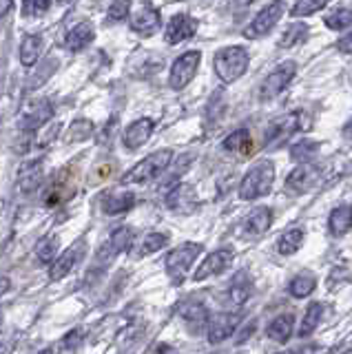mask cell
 I'll return each mask as SVG.
<instances>
[{
  "instance_id": "cell-17",
  "label": "cell",
  "mask_w": 352,
  "mask_h": 354,
  "mask_svg": "<svg viewBox=\"0 0 352 354\" xmlns=\"http://www.w3.org/2000/svg\"><path fill=\"white\" fill-rule=\"evenodd\" d=\"M197 31V20L189 14H175L169 25L167 31H164V40L169 44H180L184 40L193 38V33Z\"/></svg>"
},
{
  "instance_id": "cell-34",
  "label": "cell",
  "mask_w": 352,
  "mask_h": 354,
  "mask_svg": "<svg viewBox=\"0 0 352 354\" xmlns=\"http://www.w3.org/2000/svg\"><path fill=\"white\" fill-rule=\"evenodd\" d=\"M308 38V25L306 22H297V25H290L288 29H286V33L279 38V47L284 49H290V47H295V44H299V42H304Z\"/></svg>"
},
{
  "instance_id": "cell-12",
  "label": "cell",
  "mask_w": 352,
  "mask_h": 354,
  "mask_svg": "<svg viewBox=\"0 0 352 354\" xmlns=\"http://www.w3.org/2000/svg\"><path fill=\"white\" fill-rule=\"evenodd\" d=\"M129 25L140 36H153V31L160 29V11L149 3L136 5V9L129 16Z\"/></svg>"
},
{
  "instance_id": "cell-14",
  "label": "cell",
  "mask_w": 352,
  "mask_h": 354,
  "mask_svg": "<svg viewBox=\"0 0 352 354\" xmlns=\"http://www.w3.org/2000/svg\"><path fill=\"white\" fill-rule=\"evenodd\" d=\"M180 317L189 328V332L193 337L202 335V332H208V324H211V315H208V310L204 304L200 301H189L180 308Z\"/></svg>"
},
{
  "instance_id": "cell-27",
  "label": "cell",
  "mask_w": 352,
  "mask_h": 354,
  "mask_svg": "<svg viewBox=\"0 0 352 354\" xmlns=\"http://www.w3.org/2000/svg\"><path fill=\"white\" fill-rule=\"evenodd\" d=\"M40 177H42V164L40 162H29V164H25L23 169H20V175H18L20 191H23V193H31L38 186Z\"/></svg>"
},
{
  "instance_id": "cell-21",
  "label": "cell",
  "mask_w": 352,
  "mask_h": 354,
  "mask_svg": "<svg viewBox=\"0 0 352 354\" xmlns=\"http://www.w3.org/2000/svg\"><path fill=\"white\" fill-rule=\"evenodd\" d=\"M270 224H272V210L270 208H257L244 219L241 232H244L246 237H259L270 228Z\"/></svg>"
},
{
  "instance_id": "cell-45",
  "label": "cell",
  "mask_w": 352,
  "mask_h": 354,
  "mask_svg": "<svg viewBox=\"0 0 352 354\" xmlns=\"http://www.w3.org/2000/svg\"><path fill=\"white\" fill-rule=\"evenodd\" d=\"M38 354H53V350H51V348H42Z\"/></svg>"
},
{
  "instance_id": "cell-19",
  "label": "cell",
  "mask_w": 352,
  "mask_h": 354,
  "mask_svg": "<svg viewBox=\"0 0 352 354\" xmlns=\"http://www.w3.org/2000/svg\"><path fill=\"white\" fill-rule=\"evenodd\" d=\"M80 257H82V241H78L75 243L73 248H69V250H64L60 257L51 263V268H49V279L51 281H60V279H64L73 268H75V263L80 261Z\"/></svg>"
},
{
  "instance_id": "cell-15",
  "label": "cell",
  "mask_w": 352,
  "mask_h": 354,
  "mask_svg": "<svg viewBox=\"0 0 352 354\" xmlns=\"http://www.w3.org/2000/svg\"><path fill=\"white\" fill-rule=\"evenodd\" d=\"M51 118H53V104L49 100H38V102H31L23 111V115H20V129L38 131L40 127H45Z\"/></svg>"
},
{
  "instance_id": "cell-18",
  "label": "cell",
  "mask_w": 352,
  "mask_h": 354,
  "mask_svg": "<svg viewBox=\"0 0 352 354\" xmlns=\"http://www.w3.org/2000/svg\"><path fill=\"white\" fill-rule=\"evenodd\" d=\"M153 129H156V124H153L151 118H140L136 122H131V124L127 127V131H124V138H122L124 147L129 151H136L140 147H145V144L149 142V138H151Z\"/></svg>"
},
{
  "instance_id": "cell-36",
  "label": "cell",
  "mask_w": 352,
  "mask_h": 354,
  "mask_svg": "<svg viewBox=\"0 0 352 354\" xmlns=\"http://www.w3.org/2000/svg\"><path fill=\"white\" fill-rule=\"evenodd\" d=\"M224 147L228 151H235V153H246L252 144H250V133L246 129H239L235 133H230V136L226 138Z\"/></svg>"
},
{
  "instance_id": "cell-7",
  "label": "cell",
  "mask_w": 352,
  "mask_h": 354,
  "mask_svg": "<svg viewBox=\"0 0 352 354\" xmlns=\"http://www.w3.org/2000/svg\"><path fill=\"white\" fill-rule=\"evenodd\" d=\"M239 326H241V315L239 313L228 310V313L215 315L211 319V324H208V332H206L208 341H211L213 346H219V343H224V341H228L230 337H233Z\"/></svg>"
},
{
  "instance_id": "cell-3",
  "label": "cell",
  "mask_w": 352,
  "mask_h": 354,
  "mask_svg": "<svg viewBox=\"0 0 352 354\" xmlns=\"http://www.w3.org/2000/svg\"><path fill=\"white\" fill-rule=\"evenodd\" d=\"M171 160H173V153L169 149L151 153L149 158H145L140 164H136L133 169L124 175V182L127 184H145V182L156 180V177H160L164 171L169 169Z\"/></svg>"
},
{
  "instance_id": "cell-11",
  "label": "cell",
  "mask_w": 352,
  "mask_h": 354,
  "mask_svg": "<svg viewBox=\"0 0 352 354\" xmlns=\"http://www.w3.org/2000/svg\"><path fill=\"white\" fill-rule=\"evenodd\" d=\"M131 241H133V232H131L129 226H120V228H115V230L111 232V237H109V241L100 248V252H98L95 263H98V266H106L111 259H115L120 252L129 250Z\"/></svg>"
},
{
  "instance_id": "cell-10",
  "label": "cell",
  "mask_w": 352,
  "mask_h": 354,
  "mask_svg": "<svg viewBox=\"0 0 352 354\" xmlns=\"http://www.w3.org/2000/svg\"><path fill=\"white\" fill-rule=\"evenodd\" d=\"M284 14V5L281 3H270L263 7L259 14L252 18V22L246 27V38H261L266 36L268 31H272V27L277 25L279 18Z\"/></svg>"
},
{
  "instance_id": "cell-35",
  "label": "cell",
  "mask_w": 352,
  "mask_h": 354,
  "mask_svg": "<svg viewBox=\"0 0 352 354\" xmlns=\"http://www.w3.org/2000/svg\"><path fill=\"white\" fill-rule=\"evenodd\" d=\"M82 341H84L82 330H80V328H75V330L69 332V335H64V337L60 339L56 352H58V354H78V350H80V346H82Z\"/></svg>"
},
{
  "instance_id": "cell-43",
  "label": "cell",
  "mask_w": 352,
  "mask_h": 354,
  "mask_svg": "<svg viewBox=\"0 0 352 354\" xmlns=\"http://www.w3.org/2000/svg\"><path fill=\"white\" fill-rule=\"evenodd\" d=\"M344 136H346L348 140H352V118L346 122V127H344Z\"/></svg>"
},
{
  "instance_id": "cell-42",
  "label": "cell",
  "mask_w": 352,
  "mask_h": 354,
  "mask_svg": "<svg viewBox=\"0 0 352 354\" xmlns=\"http://www.w3.org/2000/svg\"><path fill=\"white\" fill-rule=\"evenodd\" d=\"M12 7H14L12 0H0V18H3V16L7 14V11L12 9Z\"/></svg>"
},
{
  "instance_id": "cell-38",
  "label": "cell",
  "mask_w": 352,
  "mask_h": 354,
  "mask_svg": "<svg viewBox=\"0 0 352 354\" xmlns=\"http://www.w3.org/2000/svg\"><path fill=\"white\" fill-rule=\"evenodd\" d=\"M326 7V3L322 0H299L290 7V14L293 16H313L315 11H322Z\"/></svg>"
},
{
  "instance_id": "cell-20",
  "label": "cell",
  "mask_w": 352,
  "mask_h": 354,
  "mask_svg": "<svg viewBox=\"0 0 352 354\" xmlns=\"http://www.w3.org/2000/svg\"><path fill=\"white\" fill-rule=\"evenodd\" d=\"M304 120H306V115H302V113H290L281 120H275L266 131V144L293 136L295 131H299L304 127Z\"/></svg>"
},
{
  "instance_id": "cell-39",
  "label": "cell",
  "mask_w": 352,
  "mask_h": 354,
  "mask_svg": "<svg viewBox=\"0 0 352 354\" xmlns=\"http://www.w3.org/2000/svg\"><path fill=\"white\" fill-rule=\"evenodd\" d=\"M47 9H51L49 0H25V3H23V16H27V18L42 16Z\"/></svg>"
},
{
  "instance_id": "cell-23",
  "label": "cell",
  "mask_w": 352,
  "mask_h": 354,
  "mask_svg": "<svg viewBox=\"0 0 352 354\" xmlns=\"http://www.w3.org/2000/svg\"><path fill=\"white\" fill-rule=\"evenodd\" d=\"M95 38V31H93V25L91 22H80V25H75L73 29H69L67 33V47L69 51H82L86 44H91Z\"/></svg>"
},
{
  "instance_id": "cell-37",
  "label": "cell",
  "mask_w": 352,
  "mask_h": 354,
  "mask_svg": "<svg viewBox=\"0 0 352 354\" xmlns=\"http://www.w3.org/2000/svg\"><path fill=\"white\" fill-rule=\"evenodd\" d=\"M315 286L317 283H315V279L311 274H297L295 279L290 281V295L297 297V299H304L308 295H313Z\"/></svg>"
},
{
  "instance_id": "cell-25",
  "label": "cell",
  "mask_w": 352,
  "mask_h": 354,
  "mask_svg": "<svg viewBox=\"0 0 352 354\" xmlns=\"http://www.w3.org/2000/svg\"><path fill=\"white\" fill-rule=\"evenodd\" d=\"M293 328H295V317L293 315H279L275 317L270 324H268V337L277 343H286L293 335Z\"/></svg>"
},
{
  "instance_id": "cell-22",
  "label": "cell",
  "mask_w": 352,
  "mask_h": 354,
  "mask_svg": "<svg viewBox=\"0 0 352 354\" xmlns=\"http://www.w3.org/2000/svg\"><path fill=\"white\" fill-rule=\"evenodd\" d=\"M136 206V195L129 191H113L102 197V213L104 215H122Z\"/></svg>"
},
{
  "instance_id": "cell-24",
  "label": "cell",
  "mask_w": 352,
  "mask_h": 354,
  "mask_svg": "<svg viewBox=\"0 0 352 354\" xmlns=\"http://www.w3.org/2000/svg\"><path fill=\"white\" fill-rule=\"evenodd\" d=\"M328 226L333 235H346V232L352 228V206L350 204H341L337 206L333 213H330Z\"/></svg>"
},
{
  "instance_id": "cell-32",
  "label": "cell",
  "mask_w": 352,
  "mask_h": 354,
  "mask_svg": "<svg viewBox=\"0 0 352 354\" xmlns=\"http://www.w3.org/2000/svg\"><path fill=\"white\" fill-rule=\"evenodd\" d=\"M350 25H352V5L337 7L335 11H330V14L326 16V27L333 29V31L348 29Z\"/></svg>"
},
{
  "instance_id": "cell-2",
  "label": "cell",
  "mask_w": 352,
  "mask_h": 354,
  "mask_svg": "<svg viewBox=\"0 0 352 354\" xmlns=\"http://www.w3.org/2000/svg\"><path fill=\"white\" fill-rule=\"evenodd\" d=\"M275 184V164L272 162H259L244 175V180L239 184V197L244 202L250 199H259L270 193Z\"/></svg>"
},
{
  "instance_id": "cell-5",
  "label": "cell",
  "mask_w": 352,
  "mask_h": 354,
  "mask_svg": "<svg viewBox=\"0 0 352 354\" xmlns=\"http://www.w3.org/2000/svg\"><path fill=\"white\" fill-rule=\"evenodd\" d=\"M295 71H297V64L293 60L275 66V69L263 77V82L259 84V100L261 102H268V100H275L277 95H281L286 88H288V84L293 82Z\"/></svg>"
},
{
  "instance_id": "cell-30",
  "label": "cell",
  "mask_w": 352,
  "mask_h": 354,
  "mask_svg": "<svg viewBox=\"0 0 352 354\" xmlns=\"http://www.w3.org/2000/svg\"><path fill=\"white\" fill-rule=\"evenodd\" d=\"M322 317H324V308L322 304H311L306 308L304 313V319H302V326H299V337H308L313 335V332L317 330V326L322 324Z\"/></svg>"
},
{
  "instance_id": "cell-26",
  "label": "cell",
  "mask_w": 352,
  "mask_h": 354,
  "mask_svg": "<svg viewBox=\"0 0 352 354\" xmlns=\"http://www.w3.org/2000/svg\"><path fill=\"white\" fill-rule=\"evenodd\" d=\"M42 47H45V42H42V36L34 33V36H27L20 44V62L25 66H34L40 55H42Z\"/></svg>"
},
{
  "instance_id": "cell-1",
  "label": "cell",
  "mask_w": 352,
  "mask_h": 354,
  "mask_svg": "<svg viewBox=\"0 0 352 354\" xmlns=\"http://www.w3.org/2000/svg\"><path fill=\"white\" fill-rule=\"evenodd\" d=\"M248 62H250V58H248V51L244 47H224L215 53L213 69H215V75L219 77V80L230 84L246 73Z\"/></svg>"
},
{
  "instance_id": "cell-33",
  "label": "cell",
  "mask_w": 352,
  "mask_h": 354,
  "mask_svg": "<svg viewBox=\"0 0 352 354\" xmlns=\"http://www.w3.org/2000/svg\"><path fill=\"white\" fill-rule=\"evenodd\" d=\"M169 243V235L167 232H149V235L140 241V248H138V254L140 257H147V254H153L162 250L164 246Z\"/></svg>"
},
{
  "instance_id": "cell-46",
  "label": "cell",
  "mask_w": 352,
  "mask_h": 354,
  "mask_svg": "<svg viewBox=\"0 0 352 354\" xmlns=\"http://www.w3.org/2000/svg\"><path fill=\"white\" fill-rule=\"evenodd\" d=\"M0 324H3V313H0Z\"/></svg>"
},
{
  "instance_id": "cell-29",
  "label": "cell",
  "mask_w": 352,
  "mask_h": 354,
  "mask_svg": "<svg viewBox=\"0 0 352 354\" xmlns=\"http://www.w3.org/2000/svg\"><path fill=\"white\" fill-rule=\"evenodd\" d=\"M58 246H60V241H58V237L56 235H45L42 237L38 243H36V259L40 261V263H53L58 257Z\"/></svg>"
},
{
  "instance_id": "cell-40",
  "label": "cell",
  "mask_w": 352,
  "mask_h": 354,
  "mask_svg": "<svg viewBox=\"0 0 352 354\" xmlns=\"http://www.w3.org/2000/svg\"><path fill=\"white\" fill-rule=\"evenodd\" d=\"M129 9H131V5L129 3H113L111 7H109V18L111 20H124L127 16H131L129 14Z\"/></svg>"
},
{
  "instance_id": "cell-9",
  "label": "cell",
  "mask_w": 352,
  "mask_h": 354,
  "mask_svg": "<svg viewBox=\"0 0 352 354\" xmlns=\"http://www.w3.org/2000/svg\"><path fill=\"white\" fill-rule=\"evenodd\" d=\"M252 295V279H250V274L246 270H239L235 277H233V281L228 283L226 288V292H224V304L228 310H237L244 306L248 299Z\"/></svg>"
},
{
  "instance_id": "cell-31",
  "label": "cell",
  "mask_w": 352,
  "mask_h": 354,
  "mask_svg": "<svg viewBox=\"0 0 352 354\" xmlns=\"http://www.w3.org/2000/svg\"><path fill=\"white\" fill-rule=\"evenodd\" d=\"M302 243H304V230L302 228H290V230H286L284 235L279 237L277 250L281 254H295L297 250L302 248Z\"/></svg>"
},
{
  "instance_id": "cell-28",
  "label": "cell",
  "mask_w": 352,
  "mask_h": 354,
  "mask_svg": "<svg viewBox=\"0 0 352 354\" xmlns=\"http://www.w3.org/2000/svg\"><path fill=\"white\" fill-rule=\"evenodd\" d=\"M319 142L315 140H299V142H295L293 147H290V158L295 162H302V164H313V160L317 158V153H319Z\"/></svg>"
},
{
  "instance_id": "cell-4",
  "label": "cell",
  "mask_w": 352,
  "mask_h": 354,
  "mask_svg": "<svg viewBox=\"0 0 352 354\" xmlns=\"http://www.w3.org/2000/svg\"><path fill=\"white\" fill-rule=\"evenodd\" d=\"M202 250H204L202 243L189 241V243H182L180 248H173L167 254V259H164V266H167V272H169L173 283H182L184 281V277L189 274L191 266L202 254Z\"/></svg>"
},
{
  "instance_id": "cell-6",
  "label": "cell",
  "mask_w": 352,
  "mask_h": 354,
  "mask_svg": "<svg viewBox=\"0 0 352 354\" xmlns=\"http://www.w3.org/2000/svg\"><path fill=\"white\" fill-rule=\"evenodd\" d=\"M200 62H202V53L200 51L182 53L171 66V73H169L171 88H175V91H182L184 86H189V82L195 77L197 69H200Z\"/></svg>"
},
{
  "instance_id": "cell-16",
  "label": "cell",
  "mask_w": 352,
  "mask_h": 354,
  "mask_svg": "<svg viewBox=\"0 0 352 354\" xmlns=\"http://www.w3.org/2000/svg\"><path fill=\"white\" fill-rule=\"evenodd\" d=\"M167 206L175 213L189 215L197 208V193L193 191L191 184H175L167 193Z\"/></svg>"
},
{
  "instance_id": "cell-47",
  "label": "cell",
  "mask_w": 352,
  "mask_h": 354,
  "mask_svg": "<svg viewBox=\"0 0 352 354\" xmlns=\"http://www.w3.org/2000/svg\"><path fill=\"white\" fill-rule=\"evenodd\" d=\"M344 354H352V350H348V352H344Z\"/></svg>"
},
{
  "instance_id": "cell-41",
  "label": "cell",
  "mask_w": 352,
  "mask_h": 354,
  "mask_svg": "<svg viewBox=\"0 0 352 354\" xmlns=\"http://www.w3.org/2000/svg\"><path fill=\"white\" fill-rule=\"evenodd\" d=\"M337 49H339L341 53H352V31H350V33H346L344 38H339Z\"/></svg>"
},
{
  "instance_id": "cell-8",
  "label": "cell",
  "mask_w": 352,
  "mask_h": 354,
  "mask_svg": "<svg viewBox=\"0 0 352 354\" xmlns=\"http://www.w3.org/2000/svg\"><path fill=\"white\" fill-rule=\"evenodd\" d=\"M235 259V252L228 250V248H219L211 254H206L204 261L197 266V270L193 272V279L195 281H204L208 277H217L222 274L224 270L230 268V263Z\"/></svg>"
},
{
  "instance_id": "cell-44",
  "label": "cell",
  "mask_w": 352,
  "mask_h": 354,
  "mask_svg": "<svg viewBox=\"0 0 352 354\" xmlns=\"http://www.w3.org/2000/svg\"><path fill=\"white\" fill-rule=\"evenodd\" d=\"M158 354H178V352H175V350H171V348H167V346H164V348H160V352Z\"/></svg>"
},
{
  "instance_id": "cell-13",
  "label": "cell",
  "mask_w": 352,
  "mask_h": 354,
  "mask_svg": "<svg viewBox=\"0 0 352 354\" xmlns=\"http://www.w3.org/2000/svg\"><path fill=\"white\" fill-rule=\"evenodd\" d=\"M319 177H322V169L315 164H299L297 169L290 171V175L286 177V188H288L290 193H306L311 191V188L319 182Z\"/></svg>"
}]
</instances>
